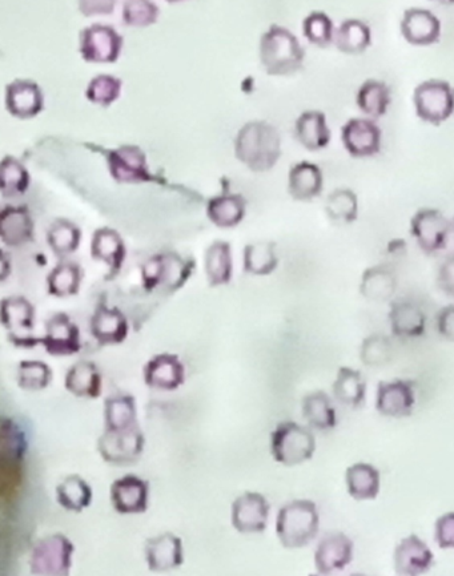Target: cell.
<instances>
[{"label": "cell", "instance_id": "32", "mask_svg": "<svg viewBox=\"0 0 454 576\" xmlns=\"http://www.w3.org/2000/svg\"><path fill=\"white\" fill-rule=\"evenodd\" d=\"M304 420L312 429L319 432H329L337 426V413L335 406L328 394L323 390H316L307 394L303 400Z\"/></svg>", "mask_w": 454, "mask_h": 576}, {"label": "cell", "instance_id": "28", "mask_svg": "<svg viewBox=\"0 0 454 576\" xmlns=\"http://www.w3.org/2000/svg\"><path fill=\"white\" fill-rule=\"evenodd\" d=\"M392 104L391 87L383 80L368 79L356 92V106L369 119L379 120L387 115Z\"/></svg>", "mask_w": 454, "mask_h": 576}, {"label": "cell", "instance_id": "13", "mask_svg": "<svg viewBox=\"0 0 454 576\" xmlns=\"http://www.w3.org/2000/svg\"><path fill=\"white\" fill-rule=\"evenodd\" d=\"M271 506L264 495L245 493L233 502L232 526L241 534H259L267 529Z\"/></svg>", "mask_w": 454, "mask_h": 576}, {"label": "cell", "instance_id": "9", "mask_svg": "<svg viewBox=\"0 0 454 576\" xmlns=\"http://www.w3.org/2000/svg\"><path fill=\"white\" fill-rule=\"evenodd\" d=\"M144 449V435L139 425L123 430L106 429L98 442L104 461L114 465H130L138 461Z\"/></svg>", "mask_w": 454, "mask_h": 576}, {"label": "cell", "instance_id": "42", "mask_svg": "<svg viewBox=\"0 0 454 576\" xmlns=\"http://www.w3.org/2000/svg\"><path fill=\"white\" fill-rule=\"evenodd\" d=\"M279 265L275 244H249L244 249V271L255 276H268Z\"/></svg>", "mask_w": 454, "mask_h": 576}, {"label": "cell", "instance_id": "52", "mask_svg": "<svg viewBox=\"0 0 454 576\" xmlns=\"http://www.w3.org/2000/svg\"><path fill=\"white\" fill-rule=\"evenodd\" d=\"M437 287L449 297H454V253L445 257L437 272Z\"/></svg>", "mask_w": 454, "mask_h": 576}, {"label": "cell", "instance_id": "25", "mask_svg": "<svg viewBox=\"0 0 454 576\" xmlns=\"http://www.w3.org/2000/svg\"><path fill=\"white\" fill-rule=\"evenodd\" d=\"M184 277L183 261L176 256H155L143 268V280L148 289H178Z\"/></svg>", "mask_w": 454, "mask_h": 576}, {"label": "cell", "instance_id": "41", "mask_svg": "<svg viewBox=\"0 0 454 576\" xmlns=\"http://www.w3.org/2000/svg\"><path fill=\"white\" fill-rule=\"evenodd\" d=\"M206 273L212 287L226 285L232 277L231 247L224 241H216L206 253Z\"/></svg>", "mask_w": 454, "mask_h": 576}, {"label": "cell", "instance_id": "43", "mask_svg": "<svg viewBox=\"0 0 454 576\" xmlns=\"http://www.w3.org/2000/svg\"><path fill=\"white\" fill-rule=\"evenodd\" d=\"M335 24L323 11H312L303 20V34L313 46L327 48L335 39Z\"/></svg>", "mask_w": 454, "mask_h": 576}, {"label": "cell", "instance_id": "16", "mask_svg": "<svg viewBox=\"0 0 454 576\" xmlns=\"http://www.w3.org/2000/svg\"><path fill=\"white\" fill-rule=\"evenodd\" d=\"M150 487L138 475L128 474L111 486V502L119 514H142L147 510Z\"/></svg>", "mask_w": 454, "mask_h": 576}, {"label": "cell", "instance_id": "51", "mask_svg": "<svg viewBox=\"0 0 454 576\" xmlns=\"http://www.w3.org/2000/svg\"><path fill=\"white\" fill-rule=\"evenodd\" d=\"M435 541L443 550H454V513L441 515L435 525Z\"/></svg>", "mask_w": 454, "mask_h": 576}, {"label": "cell", "instance_id": "38", "mask_svg": "<svg viewBox=\"0 0 454 576\" xmlns=\"http://www.w3.org/2000/svg\"><path fill=\"white\" fill-rule=\"evenodd\" d=\"M35 310L24 297H8L2 302V322L8 330L27 333L34 329Z\"/></svg>", "mask_w": 454, "mask_h": 576}, {"label": "cell", "instance_id": "30", "mask_svg": "<svg viewBox=\"0 0 454 576\" xmlns=\"http://www.w3.org/2000/svg\"><path fill=\"white\" fill-rule=\"evenodd\" d=\"M333 44L341 54H364L372 44L371 27L361 19H345L336 28Z\"/></svg>", "mask_w": 454, "mask_h": 576}, {"label": "cell", "instance_id": "45", "mask_svg": "<svg viewBox=\"0 0 454 576\" xmlns=\"http://www.w3.org/2000/svg\"><path fill=\"white\" fill-rule=\"evenodd\" d=\"M80 231L75 224L67 220H58L51 225L48 231V244L52 252L58 256H68L78 249Z\"/></svg>", "mask_w": 454, "mask_h": 576}, {"label": "cell", "instance_id": "23", "mask_svg": "<svg viewBox=\"0 0 454 576\" xmlns=\"http://www.w3.org/2000/svg\"><path fill=\"white\" fill-rule=\"evenodd\" d=\"M295 138L309 152L323 151L332 140L327 115L319 110L303 112L295 123Z\"/></svg>", "mask_w": 454, "mask_h": 576}, {"label": "cell", "instance_id": "20", "mask_svg": "<svg viewBox=\"0 0 454 576\" xmlns=\"http://www.w3.org/2000/svg\"><path fill=\"white\" fill-rule=\"evenodd\" d=\"M6 107L15 118H35L44 107L43 92L32 80L16 79L6 87Z\"/></svg>", "mask_w": 454, "mask_h": 576}, {"label": "cell", "instance_id": "54", "mask_svg": "<svg viewBox=\"0 0 454 576\" xmlns=\"http://www.w3.org/2000/svg\"><path fill=\"white\" fill-rule=\"evenodd\" d=\"M437 332L444 340L454 342V304L445 306L437 313Z\"/></svg>", "mask_w": 454, "mask_h": 576}, {"label": "cell", "instance_id": "57", "mask_svg": "<svg viewBox=\"0 0 454 576\" xmlns=\"http://www.w3.org/2000/svg\"><path fill=\"white\" fill-rule=\"evenodd\" d=\"M452 225H453V232H454V217H453Z\"/></svg>", "mask_w": 454, "mask_h": 576}, {"label": "cell", "instance_id": "6", "mask_svg": "<svg viewBox=\"0 0 454 576\" xmlns=\"http://www.w3.org/2000/svg\"><path fill=\"white\" fill-rule=\"evenodd\" d=\"M409 231L421 252L433 256L447 248L453 225L440 209L421 208L412 216Z\"/></svg>", "mask_w": 454, "mask_h": 576}, {"label": "cell", "instance_id": "44", "mask_svg": "<svg viewBox=\"0 0 454 576\" xmlns=\"http://www.w3.org/2000/svg\"><path fill=\"white\" fill-rule=\"evenodd\" d=\"M82 271L79 265L59 264L48 276V290L55 297H70L79 292Z\"/></svg>", "mask_w": 454, "mask_h": 576}, {"label": "cell", "instance_id": "11", "mask_svg": "<svg viewBox=\"0 0 454 576\" xmlns=\"http://www.w3.org/2000/svg\"><path fill=\"white\" fill-rule=\"evenodd\" d=\"M376 410L383 417H411L416 408V384L411 380L381 381L377 385Z\"/></svg>", "mask_w": 454, "mask_h": 576}, {"label": "cell", "instance_id": "35", "mask_svg": "<svg viewBox=\"0 0 454 576\" xmlns=\"http://www.w3.org/2000/svg\"><path fill=\"white\" fill-rule=\"evenodd\" d=\"M91 253L95 260L103 261L111 269H119L126 257V247L118 232L103 228L92 237Z\"/></svg>", "mask_w": 454, "mask_h": 576}, {"label": "cell", "instance_id": "8", "mask_svg": "<svg viewBox=\"0 0 454 576\" xmlns=\"http://www.w3.org/2000/svg\"><path fill=\"white\" fill-rule=\"evenodd\" d=\"M122 48L123 36L108 24H91L80 32L79 51L86 62L114 63Z\"/></svg>", "mask_w": 454, "mask_h": 576}, {"label": "cell", "instance_id": "56", "mask_svg": "<svg viewBox=\"0 0 454 576\" xmlns=\"http://www.w3.org/2000/svg\"><path fill=\"white\" fill-rule=\"evenodd\" d=\"M168 2H180V0H168Z\"/></svg>", "mask_w": 454, "mask_h": 576}, {"label": "cell", "instance_id": "1", "mask_svg": "<svg viewBox=\"0 0 454 576\" xmlns=\"http://www.w3.org/2000/svg\"><path fill=\"white\" fill-rule=\"evenodd\" d=\"M235 152L251 171H271L281 156L280 132L267 122L245 124L236 136Z\"/></svg>", "mask_w": 454, "mask_h": 576}, {"label": "cell", "instance_id": "24", "mask_svg": "<svg viewBox=\"0 0 454 576\" xmlns=\"http://www.w3.org/2000/svg\"><path fill=\"white\" fill-rule=\"evenodd\" d=\"M324 173L317 164L300 161L293 165L288 175V192L293 200L308 203L321 196Z\"/></svg>", "mask_w": 454, "mask_h": 576}, {"label": "cell", "instance_id": "36", "mask_svg": "<svg viewBox=\"0 0 454 576\" xmlns=\"http://www.w3.org/2000/svg\"><path fill=\"white\" fill-rule=\"evenodd\" d=\"M325 212L332 223L351 225L359 219V197L349 188H337L328 196Z\"/></svg>", "mask_w": 454, "mask_h": 576}, {"label": "cell", "instance_id": "5", "mask_svg": "<svg viewBox=\"0 0 454 576\" xmlns=\"http://www.w3.org/2000/svg\"><path fill=\"white\" fill-rule=\"evenodd\" d=\"M413 106L421 122L440 127L454 115V87L443 79L425 80L413 91Z\"/></svg>", "mask_w": 454, "mask_h": 576}, {"label": "cell", "instance_id": "7", "mask_svg": "<svg viewBox=\"0 0 454 576\" xmlns=\"http://www.w3.org/2000/svg\"><path fill=\"white\" fill-rule=\"evenodd\" d=\"M74 545L62 534L40 539L32 549L30 571L34 575L70 574Z\"/></svg>", "mask_w": 454, "mask_h": 576}, {"label": "cell", "instance_id": "12", "mask_svg": "<svg viewBox=\"0 0 454 576\" xmlns=\"http://www.w3.org/2000/svg\"><path fill=\"white\" fill-rule=\"evenodd\" d=\"M405 42L416 47H429L439 43L443 26L439 16L423 7H411L404 11L400 22Z\"/></svg>", "mask_w": 454, "mask_h": 576}, {"label": "cell", "instance_id": "21", "mask_svg": "<svg viewBox=\"0 0 454 576\" xmlns=\"http://www.w3.org/2000/svg\"><path fill=\"white\" fill-rule=\"evenodd\" d=\"M186 380V369L174 354H159L148 361L144 368V381L150 388L176 390Z\"/></svg>", "mask_w": 454, "mask_h": 576}, {"label": "cell", "instance_id": "39", "mask_svg": "<svg viewBox=\"0 0 454 576\" xmlns=\"http://www.w3.org/2000/svg\"><path fill=\"white\" fill-rule=\"evenodd\" d=\"M208 217L219 228L236 227L245 215V203L240 196L223 195L210 201Z\"/></svg>", "mask_w": 454, "mask_h": 576}, {"label": "cell", "instance_id": "33", "mask_svg": "<svg viewBox=\"0 0 454 576\" xmlns=\"http://www.w3.org/2000/svg\"><path fill=\"white\" fill-rule=\"evenodd\" d=\"M34 235V221L27 209L8 207L0 216V236L8 247H19Z\"/></svg>", "mask_w": 454, "mask_h": 576}, {"label": "cell", "instance_id": "17", "mask_svg": "<svg viewBox=\"0 0 454 576\" xmlns=\"http://www.w3.org/2000/svg\"><path fill=\"white\" fill-rule=\"evenodd\" d=\"M108 168L119 183H143L150 179L147 157L135 145H123L108 156Z\"/></svg>", "mask_w": 454, "mask_h": 576}, {"label": "cell", "instance_id": "14", "mask_svg": "<svg viewBox=\"0 0 454 576\" xmlns=\"http://www.w3.org/2000/svg\"><path fill=\"white\" fill-rule=\"evenodd\" d=\"M396 574L421 575L427 574L435 566V554L427 543L416 534L401 539L393 554Z\"/></svg>", "mask_w": 454, "mask_h": 576}, {"label": "cell", "instance_id": "48", "mask_svg": "<svg viewBox=\"0 0 454 576\" xmlns=\"http://www.w3.org/2000/svg\"><path fill=\"white\" fill-rule=\"evenodd\" d=\"M122 92V80L112 75H98L88 84L87 99L98 106L108 107L119 98Z\"/></svg>", "mask_w": 454, "mask_h": 576}, {"label": "cell", "instance_id": "46", "mask_svg": "<svg viewBox=\"0 0 454 576\" xmlns=\"http://www.w3.org/2000/svg\"><path fill=\"white\" fill-rule=\"evenodd\" d=\"M30 175L26 167L15 157L2 161V193L4 197H18L26 193Z\"/></svg>", "mask_w": 454, "mask_h": 576}, {"label": "cell", "instance_id": "55", "mask_svg": "<svg viewBox=\"0 0 454 576\" xmlns=\"http://www.w3.org/2000/svg\"><path fill=\"white\" fill-rule=\"evenodd\" d=\"M431 2L441 4V6H454V0H431Z\"/></svg>", "mask_w": 454, "mask_h": 576}, {"label": "cell", "instance_id": "26", "mask_svg": "<svg viewBox=\"0 0 454 576\" xmlns=\"http://www.w3.org/2000/svg\"><path fill=\"white\" fill-rule=\"evenodd\" d=\"M91 333L100 345L122 344L128 336V322L118 309L100 306L91 320Z\"/></svg>", "mask_w": 454, "mask_h": 576}, {"label": "cell", "instance_id": "37", "mask_svg": "<svg viewBox=\"0 0 454 576\" xmlns=\"http://www.w3.org/2000/svg\"><path fill=\"white\" fill-rule=\"evenodd\" d=\"M56 498L63 509L80 513L90 506L92 490L82 477L70 475L56 487Z\"/></svg>", "mask_w": 454, "mask_h": 576}, {"label": "cell", "instance_id": "49", "mask_svg": "<svg viewBox=\"0 0 454 576\" xmlns=\"http://www.w3.org/2000/svg\"><path fill=\"white\" fill-rule=\"evenodd\" d=\"M52 380L50 366L42 361H22L18 368L19 388L38 392L46 389Z\"/></svg>", "mask_w": 454, "mask_h": 576}, {"label": "cell", "instance_id": "4", "mask_svg": "<svg viewBox=\"0 0 454 576\" xmlns=\"http://www.w3.org/2000/svg\"><path fill=\"white\" fill-rule=\"evenodd\" d=\"M316 451L315 435L293 421L281 422L271 435V453L284 466H297L312 459Z\"/></svg>", "mask_w": 454, "mask_h": 576}, {"label": "cell", "instance_id": "19", "mask_svg": "<svg viewBox=\"0 0 454 576\" xmlns=\"http://www.w3.org/2000/svg\"><path fill=\"white\" fill-rule=\"evenodd\" d=\"M42 342L52 356H71L78 353L80 350L78 325L74 324L67 314H55L47 322Z\"/></svg>", "mask_w": 454, "mask_h": 576}, {"label": "cell", "instance_id": "22", "mask_svg": "<svg viewBox=\"0 0 454 576\" xmlns=\"http://www.w3.org/2000/svg\"><path fill=\"white\" fill-rule=\"evenodd\" d=\"M388 318L393 336L399 338L423 337L427 330V316L413 301H392Z\"/></svg>", "mask_w": 454, "mask_h": 576}, {"label": "cell", "instance_id": "34", "mask_svg": "<svg viewBox=\"0 0 454 576\" xmlns=\"http://www.w3.org/2000/svg\"><path fill=\"white\" fill-rule=\"evenodd\" d=\"M64 385L76 397L98 398L102 393V374L92 362L80 361L68 370Z\"/></svg>", "mask_w": 454, "mask_h": 576}, {"label": "cell", "instance_id": "15", "mask_svg": "<svg viewBox=\"0 0 454 576\" xmlns=\"http://www.w3.org/2000/svg\"><path fill=\"white\" fill-rule=\"evenodd\" d=\"M355 545L348 535L344 533H331L325 535L317 546L315 553V566L317 573L329 575L336 571H343L353 561Z\"/></svg>", "mask_w": 454, "mask_h": 576}, {"label": "cell", "instance_id": "31", "mask_svg": "<svg viewBox=\"0 0 454 576\" xmlns=\"http://www.w3.org/2000/svg\"><path fill=\"white\" fill-rule=\"evenodd\" d=\"M332 392L341 405L359 409L367 398V381L359 370L341 366L333 382Z\"/></svg>", "mask_w": 454, "mask_h": 576}, {"label": "cell", "instance_id": "29", "mask_svg": "<svg viewBox=\"0 0 454 576\" xmlns=\"http://www.w3.org/2000/svg\"><path fill=\"white\" fill-rule=\"evenodd\" d=\"M397 276L387 265H373L365 269L361 277L360 293L365 300L388 302L395 296Z\"/></svg>", "mask_w": 454, "mask_h": 576}, {"label": "cell", "instance_id": "2", "mask_svg": "<svg viewBox=\"0 0 454 576\" xmlns=\"http://www.w3.org/2000/svg\"><path fill=\"white\" fill-rule=\"evenodd\" d=\"M260 60L267 74L291 76L303 68L305 50L288 28L272 24L261 36Z\"/></svg>", "mask_w": 454, "mask_h": 576}, {"label": "cell", "instance_id": "27", "mask_svg": "<svg viewBox=\"0 0 454 576\" xmlns=\"http://www.w3.org/2000/svg\"><path fill=\"white\" fill-rule=\"evenodd\" d=\"M345 485L355 501H373L380 494V471L371 463H355L345 471Z\"/></svg>", "mask_w": 454, "mask_h": 576}, {"label": "cell", "instance_id": "40", "mask_svg": "<svg viewBox=\"0 0 454 576\" xmlns=\"http://www.w3.org/2000/svg\"><path fill=\"white\" fill-rule=\"evenodd\" d=\"M106 429L123 430L138 425V410L131 396L110 397L104 404Z\"/></svg>", "mask_w": 454, "mask_h": 576}, {"label": "cell", "instance_id": "10", "mask_svg": "<svg viewBox=\"0 0 454 576\" xmlns=\"http://www.w3.org/2000/svg\"><path fill=\"white\" fill-rule=\"evenodd\" d=\"M341 143L349 156L369 159L379 155L383 147V131L376 120L353 118L341 127Z\"/></svg>", "mask_w": 454, "mask_h": 576}, {"label": "cell", "instance_id": "18", "mask_svg": "<svg viewBox=\"0 0 454 576\" xmlns=\"http://www.w3.org/2000/svg\"><path fill=\"white\" fill-rule=\"evenodd\" d=\"M148 569L154 573H166L183 565L182 539L171 533L148 539L144 547Z\"/></svg>", "mask_w": 454, "mask_h": 576}, {"label": "cell", "instance_id": "3", "mask_svg": "<svg viewBox=\"0 0 454 576\" xmlns=\"http://www.w3.org/2000/svg\"><path fill=\"white\" fill-rule=\"evenodd\" d=\"M319 530V510L309 499L289 502L277 514L276 534L285 549H303L311 545Z\"/></svg>", "mask_w": 454, "mask_h": 576}, {"label": "cell", "instance_id": "50", "mask_svg": "<svg viewBox=\"0 0 454 576\" xmlns=\"http://www.w3.org/2000/svg\"><path fill=\"white\" fill-rule=\"evenodd\" d=\"M122 16L126 26L147 27L158 20L159 7L154 0H124Z\"/></svg>", "mask_w": 454, "mask_h": 576}, {"label": "cell", "instance_id": "53", "mask_svg": "<svg viewBox=\"0 0 454 576\" xmlns=\"http://www.w3.org/2000/svg\"><path fill=\"white\" fill-rule=\"evenodd\" d=\"M79 10L84 16L110 15L118 0H78Z\"/></svg>", "mask_w": 454, "mask_h": 576}, {"label": "cell", "instance_id": "47", "mask_svg": "<svg viewBox=\"0 0 454 576\" xmlns=\"http://www.w3.org/2000/svg\"><path fill=\"white\" fill-rule=\"evenodd\" d=\"M393 345L383 334H371L360 349L361 362L369 368H380L392 361Z\"/></svg>", "mask_w": 454, "mask_h": 576}]
</instances>
